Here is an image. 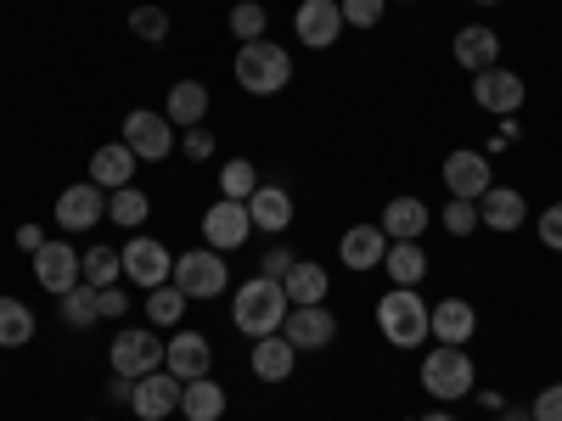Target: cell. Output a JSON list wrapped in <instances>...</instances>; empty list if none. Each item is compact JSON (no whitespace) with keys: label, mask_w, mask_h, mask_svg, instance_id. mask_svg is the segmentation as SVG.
Masks as SVG:
<instances>
[{"label":"cell","mask_w":562,"mask_h":421,"mask_svg":"<svg viewBox=\"0 0 562 421\" xmlns=\"http://www.w3.org/2000/svg\"><path fill=\"white\" fill-rule=\"evenodd\" d=\"M428 315H434V304H422L416 287H394L389 298H378V332L389 338V349H422L434 338Z\"/></svg>","instance_id":"7a4b0ae2"},{"label":"cell","mask_w":562,"mask_h":421,"mask_svg":"<svg viewBox=\"0 0 562 421\" xmlns=\"http://www.w3.org/2000/svg\"><path fill=\"white\" fill-rule=\"evenodd\" d=\"M479 7H501V0H479Z\"/></svg>","instance_id":"681fc988"},{"label":"cell","mask_w":562,"mask_h":421,"mask_svg":"<svg viewBox=\"0 0 562 421\" xmlns=\"http://www.w3.org/2000/svg\"><path fill=\"white\" fill-rule=\"evenodd\" d=\"M259 169L248 163V158H231L225 169H220V197H231V203H248L254 192H259Z\"/></svg>","instance_id":"d6a6232c"},{"label":"cell","mask_w":562,"mask_h":421,"mask_svg":"<svg viewBox=\"0 0 562 421\" xmlns=\"http://www.w3.org/2000/svg\"><path fill=\"white\" fill-rule=\"evenodd\" d=\"M18 248H23V253H40V248H45V230H40V225H18Z\"/></svg>","instance_id":"f6af8a7d"},{"label":"cell","mask_w":562,"mask_h":421,"mask_svg":"<svg viewBox=\"0 0 562 421\" xmlns=\"http://www.w3.org/2000/svg\"><path fill=\"white\" fill-rule=\"evenodd\" d=\"M383 270H389L394 287H422V275H428V253H422V242H389Z\"/></svg>","instance_id":"f1b7e54d"},{"label":"cell","mask_w":562,"mask_h":421,"mask_svg":"<svg viewBox=\"0 0 562 421\" xmlns=\"http://www.w3.org/2000/svg\"><path fill=\"white\" fill-rule=\"evenodd\" d=\"M180 152H186V163H209V158H214V129H209V124L180 129Z\"/></svg>","instance_id":"ab89813d"},{"label":"cell","mask_w":562,"mask_h":421,"mask_svg":"<svg viewBox=\"0 0 562 421\" xmlns=\"http://www.w3.org/2000/svg\"><path fill=\"white\" fill-rule=\"evenodd\" d=\"M90 185H102V192L135 185V152L124 147V140H108V147L90 152Z\"/></svg>","instance_id":"7402d4cb"},{"label":"cell","mask_w":562,"mask_h":421,"mask_svg":"<svg viewBox=\"0 0 562 421\" xmlns=\"http://www.w3.org/2000/svg\"><path fill=\"white\" fill-rule=\"evenodd\" d=\"M281 287H288V304H326V293H333V281H326V270H321V264L293 259V270L281 275Z\"/></svg>","instance_id":"83f0119b"},{"label":"cell","mask_w":562,"mask_h":421,"mask_svg":"<svg viewBox=\"0 0 562 421\" xmlns=\"http://www.w3.org/2000/svg\"><path fill=\"white\" fill-rule=\"evenodd\" d=\"M169 281L186 298H220L231 287V264L214 248H192V253H175V275Z\"/></svg>","instance_id":"5b68a950"},{"label":"cell","mask_w":562,"mask_h":421,"mask_svg":"<svg viewBox=\"0 0 562 421\" xmlns=\"http://www.w3.org/2000/svg\"><path fill=\"white\" fill-rule=\"evenodd\" d=\"M338 259H344L349 270H383V259H389L383 225H349L344 242H338Z\"/></svg>","instance_id":"ffe728a7"},{"label":"cell","mask_w":562,"mask_h":421,"mask_svg":"<svg viewBox=\"0 0 562 421\" xmlns=\"http://www.w3.org/2000/svg\"><path fill=\"white\" fill-rule=\"evenodd\" d=\"M186 304H192V298H186L175 281H164V287L147 293V315H153V326H175V320L186 315Z\"/></svg>","instance_id":"e575fe53"},{"label":"cell","mask_w":562,"mask_h":421,"mask_svg":"<svg viewBox=\"0 0 562 421\" xmlns=\"http://www.w3.org/2000/svg\"><path fill=\"white\" fill-rule=\"evenodd\" d=\"M164 118H169L175 129L203 124V118H209V90H203L198 79H180V84L169 90V102H164Z\"/></svg>","instance_id":"484cf974"},{"label":"cell","mask_w":562,"mask_h":421,"mask_svg":"<svg viewBox=\"0 0 562 421\" xmlns=\"http://www.w3.org/2000/svg\"><path fill=\"white\" fill-rule=\"evenodd\" d=\"M439 174H445V185H450V197H461V203H479L490 185H495V169H490L484 152H450Z\"/></svg>","instance_id":"9a60e30c"},{"label":"cell","mask_w":562,"mask_h":421,"mask_svg":"<svg viewBox=\"0 0 562 421\" xmlns=\"http://www.w3.org/2000/svg\"><path fill=\"white\" fill-rule=\"evenodd\" d=\"M34 281L52 298H63V293H74L79 281H85V270H79V253L63 242V237H45V248L34 253Z\"/></svg>","instance_id":"7c38bea8"},{"label":"cell","mask_w":562,"mask_h":421,"mask_svg":"<svg viewBox=\"0 0 562 421\" xmlns=\"http://www.w3.org/2000/svg\"><path fill=\"white\" fill-rule=\"evenodd\" d=\"M225 23H231V34H237V39L248 45V39H265V23H270V18H265V7H259V0H237Z\"/></svg>","instance_id":"d590c367"},{"label":"cell","mask_w":562,"mask_h":421,"mask_svg":"<svg viewBox=\"0 0 562 421\" xmlns=\"http://www.w3.org/2000/svg\"><path fill=\"white\" fill-rule=\"evenodd\" d=\"M338 7H344V29H378L389 0H338Z\"/></svg>","instance_id":"74e56055"},{"label":"cell","mask_w":562,"mask_h":421,"mask_svg":"<svg viewBox=\"0 0 562 421\" xmlns=\"http://www.w3.org/2000/svg\"><path fill=\"white\" fill-rule=\"evenodd\" d=\"M79 270H85V287H119L124 259H119V248H90V253H79Z\"/></svg>","instance_id":"1f68e13d"},{"label":"cell","mask_w":562,"mask_h":421,"mask_svg":"<svg viewBox=\"0 0 562 421\" xmlns=\"http://www.w3.org/2000/svg\"><path fill=\"white\" fill-rule=\"evenodd\" d=\"M130 34H140L147 45H164L169 39V12L164 7H135L130 12Z\"/></svg>","instance_id":"8d00e7d4"},{"label":"cell","mask_w":562,"mask_h":421,"mask_svg":"<svg viewBox=\"0 0 562 421\" xmlns=\"http://www.w3.org/2000/svg\"><path fill=\"white\" fill-rule=\"evenodd\" d=\"M473 102L484 107V113H495V118H518V107L529 102V84L512 73V68H484V73H473Z\"/></svg>","instance_id":"9c48e42d"},{"label":"cell","mask_w":562,"mask_h":421,"mask_svg":"<svg viewBox=\"0 0 562 421\" xmlns=\"http://www.w3.org/2000/svg\"><path fill=\"white\" fill-rule=\"evenodd\" d=\"M439 219H445L450 237H473V230H479V203H461V197H450Z\"/></svg>","instance_id":"f35d334b"},{"label":"cell","mask_w":562,"mask_h":421,"mask_svg":"<svg viewBox=\"0 0 562 421\" xmlns=\"http://www.w3.org/2000/svg\"><path fill=\"white\" fill-rule=\"evenodd\" d=\"M225 405H231V399H225V388H220L214 377H198V383L180 388V416H186V421H220Z\"/></svg>","instance_id":"4316f807"},{"label":"cell","mask_w":562,"mask_h":421,"mask_svg":"<svg viewBox=\"0 0 562 421\" xmlns=\"http://www.w3.org/2000/svg\"><path fill=\"white\" fill-rule=\"evenodd\" d=\"M237 84L248 96H281L293 84V57L276 39H248L237 45Z\"/></svg>","instance_id":"3957f363"},{"label":"cell","mask_w":562,"mask_h":421,"mask_svg":"<svg viewBox=\"0 0 562 421\" xmlns=\"http://www.w3.org/2000/svg\"><path fill=\"white\" fill-rule=\"evenodd\" d=\"M34 343V309L23 298H0V349Z\"/></svg>","instance_id":"f546056e"},{"label":"cell","mask_w":562,"mask_h":421,"mask_svg":"<svg viewBox=\"0 0 562 421\" xmlns=\"http://www.w3.org/2000/svg\"><path fill=\"white\" fill-rule=\"evenodd\" d=\"M248 237H254V214H248V203L220 197V203L203 214V248H214V253H237Z\"/></svg>","instance_id":"8fae6325"},{"label":"cell","mask_w":562,"mask_h":421,"mask_svg":"<svg viewBox=\"0 0 562 421\" xmlns=\"http://www.w3.org/2000/svg\"><path fill=\"white\" fill-rule=\"evenodd\" d=\"M456 62L467 68V73H484V68H495L501 62V34L495 29H484V23H467L461 34H456Z\"/></svg>","instance_id":"44dd1931"},{"label":"cell","mask_w":562,"mask_h":421,"mask_svg":"<svg viewBox=\"0 0 562 421\" xmlns=\"http://www.w3.org/2000/svg\"><path fill=\"white\" fill-rule=\"evenodd\" d=\"M428 326H434V343L467 349V343H473V332H479V309L467 304V298H445V304H434Z\"/></svg>","instance_id":"ac0fdd59"},{"label":"cell","mask_w":562,"mask_h":421,"mask_svg":"<svg viewBox=\"0 0 562 421\" xmlns=\"http://www.w3.org/2000/svg\"><path fill=\"white\" fill-rule=\"evenodd\" d=\"M63 320H68V326H79V332H85V326H97V320H102V293L79 281L74 293H63Z\"/></svg>","instance_id":"836d02e7"},{"label":"cell","mask_w":562,"mask_h":421,"mask_svg":"<svg viewBox=\"0 0 562 421\" xmlns=\"http://www.w3.org/2000/svg\"><path fill=\"white\" fill-rule=\"evenodd\" d=\"M422 394H434L439 405H456L467 394H479V371H473V354L467 349H428V360H422Z\"/></svg>","instance_id":"277c9868"},{"label":"cell","mask_w":562,"mask_h":421,"mask_svg":"<svg viewBox=\"0 0 562 421\" xmlns=\"http://www.w3.org/2000/svg\"><path fill=\"white\" fill-rule=\"evenodd\" d=\"M164 349L169 343H158V332H147V326H124L108 349V365L135 383V377H147V371H164Z\"/></svg>","instance_id":"ba28073f"},{"label":"cell","mask_w":562,"mask_h":421,"mask_svg":"<svg viewBox=\"0 0 562 421\" xmlns=\"http://www.w3.org/2000/svg\"><path fill=\"white\" fill-rule=\"evenodd\" d=\"M180 377H169V371H147V377H135V394H130V410L140 421H164L180 410Z\"/></svg>","instance_id":"5bb4252c"},{"label":"cell","mask_w":562,"mask_h":421,"mask_svg":"<svg viewBox=\"0 0 562 421\" xmlns=\"http://www.w3.org/2000/svg\"><path fill=\"white\" fill-rule=\"evenodd\" d=\"M119 259H124V281H135L140 293L164 287V281L175 275V253L153 237H130V248H119Z\"/></svg>","instance_id":"30bf717a"},{"label":"cell","mask_w":562,"mask_h":421,"mask_svg":"<svg viewBox=\"0 0 562 421\" xmlns=\"http://www.w3.org/2000/svg\"><path fill=\"white\" fill-rule=\"evenodd\" d=\"M248 365H254V377H259V383H288V377H293V365H299V349L281 338V332H270V338L254 343Z\"/></svg>","instance_id":"cb8c5ba5"},{"label":"cell","mask_w":562,"mask_h":421,"mask_svg":"<svg viewBox=\"0 0 562 421\" xmlns=\"http://www.w3.org/2000/svg\"><path fill=\"white\" fill-rule=\"evenodd\" d=\"M90 421H97V416H90Z\"/></svg>","instance_id":"f907efd6"},{"label":"cell","mask_w":562,"mask_h":421,"mask_svg":"<svg viewBox=\"0 0 562 421\" xmlns=\"http://www.w3.org/2000/svg\"><path fill=\"white\" fill-rule=\"evenodd\" d=\"M130 394H135V383L113 371V377H108V399H113V405H130Z\"/></svg>","instance_id":"bcb514c9"},{"label":"cell","mask_w":562,"mask_h":421,"mask_svg":"<svg viewBox=\"0 0 562 421\" xmlns=\"http://www.w3.org/2000/svg\"><path fill=\"white\" fill-rule=\"evenodd\" d=\"M293 34L310 52H326V45H338V34H344V7L338 0H304L293 12Z\"/></svg>","instance_id":"4fadbf2b"},{"label":"cell","mask_w":562,"mask_h":421,"mask_svg":"<svg viewBox=\"0 0 562 421\" xmlns=\"http://www.w3.org/2000/svg\"><path fill=\"white\" fill-rule=\"evenodd\" d=\"M383 237L389 242H422V230L434 225V208L422 203V197H389V208H383Z\"/></svg>","instance_id":"d6986e66"},{"label":"cell","mask_w":562,"mask_h":421,"mask_svg":"<svg viewBox=\"0 0 562 421\" xmlns=\"http://www.w3.org/2000/svg\"><path fill=\"white\" fill-rule=\"evenodd\" d=\"M501 421H535L529 410H501Z\"/></svg>","instance_id":"c3c4849f"},{"label":"cell","mask_w":562,"mask_h":421,"mask_svg":"<svg viewBox=\"0 0 562 421\" xmlns=\"http://www.w3.org/2000/svg\"><path fill=\"white\" fill-rule=\"evenodd\" d=\"M124 147L135 152V163H164L175 147H180V135H175V124L164 118V113H153V107H135V113H124Z\"/></svg>","instance_id":"8992f818"},{"label":"cell","mask_w":562,"mask_h":421,"mask_svg":"<svg viewBox=\"0 0 562 421\" xmlns=\"http://www.w3.org/2000/svg\"><path fill=\"white\" fill-rule=\"evenodd\" d=\"M411 421H456L450 410H428V416H411Z\"/></svg>","instance_id":"7dc6e473"},{"label":"cell","mask_w":562,"mask_h":421,"mask_svg":"<svg viewBox=\"0 0 562 421\" xmlns=\"http://www.w3.org/2000/svg\"><path fill=\"white\" fill-rule=\"evenodd\" d=\"M411 7H416V0H411Z\"/></svg>","instance_id":"816d5d0a"},{"label":"cell","mask_w":562,"mask_h":421,"mask_svg":"<svg viewBox=\"0 0 562 421\" xmlns=\"http://www.w3.org/2000/svg\"><path fill=\"white\" fill-rule=\"evenodd\" d=\"M540 242H546L551 253H562V203H551V208L540 214Z\"/></svg>","instance_id":"b9f144b4"},{"label":"cell","mask_w":562,"mask_h":421,"mask_svg":"<svg viewBox=\"0 0 562 421\" xmlns=\"http://www.w3.org/2000/svg\"><path fill=\"white\" fill-rule=\"evenodd\" d=\"M102 219H108V192L102 185L79 180V185H68V192H57V225L63 230H90Z\"/></svg>","instance_id":"2e32d148"},{"label":"cell","mask_w":562,"mask_h":421,"mask_svg":"<svg viewBox=\"0 0 562 421\" xmlns=\"http://www.w3.org/2000/svg\"><path fill=\"white\" fill-rule=\"evenodd\" d=\"M97 293H102V315H108V320H119V315L130 309V298H124L119 287H97Z\"/></svg>","instance_id":"ee69618b"},{"label":"cell","mask_w":562,"mask_h":421,"mask_svg":"<svg viewBox=\"0 0 562 421\" xmlns=\"http://www.w3.org/2000/svg\"><path fill=\"white\" fill-rule=\"evenodd\" d=\"M248 214H254V230H265V237H281V230L293 225V197L281 192V185H259V192L248 197Z\"/></svg>","instance_id":"d4e9b609"},{"label":"cell","mask_w":562,"mask_h":421,"mask_svg":"<svg viewBox=\"0 0 562 421\" xmlns=\"http://www.w3.org/2000/svg\"><path fill=\"white\" fill-rule=\"evenodd\" d=\"M288 287L281 281H270V275H254V281H243L237 287V304H231V326H237L243 338H270V332H281V320H288Z\"/></svg>","instance_id":"6da1fadb"},{"label":"cell","mask_w":562,"mask_h":421,"mask_svg":"<svg viewBox=\"0 0 562 421\" xmlns=\"http://www.w3.org/2000/svg\"><path fill=\"white\" fill-rule=\"evenodd\" d=\"M529 219V203H524V192H512V185H490V192L479 197V225H490V230H518Z\"/></svg>","instance_id":"603a6c76"},{"label":"cell","mask_w":562,"mask_h":421,"mask_svg":"<svg viewBox=\"0 0 562 421\" xmlns=\"http://www.w3.org/2000/svg\"><path fill=\"white\" fill-rule=\"evenodd\" d=\"M147 214H153V203H147V192H140V185H119V192H108V219H113V225L140 230V225H147Z\"/></svg>","instance_id":"4dcf8cb0"},{"label":"cell","mask_w":562,"mask_h":421,"mask_svg":"<svg viewBox=\"0 0 562 421\" xmlns=\"http://www.w3.org/2000/svg\"><path fill=\"white\" fill-rule=\"evenodd\" d=\"M281 338H288L299 354H326L338 343V315L326 304H293L288 320H281Z\"/></svg>","instance_id":"52a82bcc"},{"label":"cell","mask_w":562,"mask_h":421,"mask_svg":"<svg viewBox=\"0 0 562 421\" xmlns=\"http://www.w3.org/2000/svg\"><path fill=\"white\" fill-rule=\"evenodd\" d=\"M209 365H214V349H209L203 332H175L169 338V349H164V371H169V377L198 383V377H209Z\"/></svg>","instance_id":"e0dca14e"},{"label":"cell","mask_w":562,"mask_h":421,"mask_svg":"<svg viewBox=\"0 0 562 421\" xmlns=\"http://www.w3.org/2000/svg\"><path fill=\"white\" fill-rule=\"evenodd\" d=\"M288 270H293V253H288V248H270V253L259 259V275H270V281H281Z\"/></svg>","instance_id":"7bdbcfd3"},{"label":"cell","mask_w":562,"mask_h":421,"mask_svg":"<svg viewBox=\"0 0 562 421\" xmlns=\"http://www.w3.org/2000/svg\"><path fill=\"white\" fill-rule=\"evenodd\" d=\"M529 416H535V421H562V383L540 388V394H535V405H529Z\"/></svg>","instance_id":"60d3db41"}]
</instances>
